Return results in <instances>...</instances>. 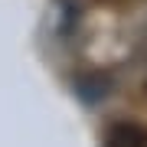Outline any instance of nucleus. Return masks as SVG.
Masks as SVG:
<instances>
[{
	"label": "nucleus",
	"instance_id": "f257e3e1",
	"mask_svg": "<svg viewBox=\"0 0 147 147\" xmlns=\"http://www.w3.org/2000/svg\"><path fill=\"white\" fill-rule=\"evenodd\" d=\"M105 147H147V127L134 121H118L108 127Z\"/></svg>",
	"mask_w": 147,
	"mask_h": 147
}]
</instances>
